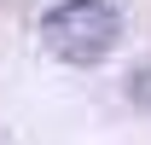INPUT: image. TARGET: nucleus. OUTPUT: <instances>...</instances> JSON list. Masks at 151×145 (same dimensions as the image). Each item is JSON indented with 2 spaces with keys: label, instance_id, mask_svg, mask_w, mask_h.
<instances>
[{
  "label": "nucleus",
  "instance_id": "nucleus-1",
  "mask_svg": "<svg viewBox=\"0 0 151 145\" xmlns=\"http://www.w3.org/2000/svg\"><path fill=\"white\" fill-rule=\"evenodd\" d=\"M116 35H122V18L111 0H58L41 18V47L64 64H99L116 47Z\"/></svg>",
  "mask_w": 151,
  "mask_h": 145
},
{
  "label": "nucleus",
  "instance_id": "nucleus-2",
  "mask_svg": "<svg viewBox=\"0 0 151 145\" xmlns=\"http://www.w3.org/2000/svg\"><path fill=\"white\" fill-rule=\"evenodd\" d=\"M128 99H134V105H151V64L128 70Z\"/></svg>",
  "mask_w": 151,
  "mask_h": 145
}]
</instances>
